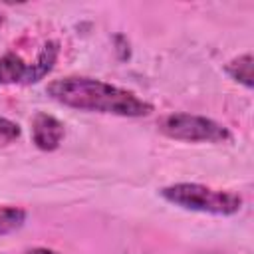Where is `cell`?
Masks as SVG:
<instances>
[{
	"mask_svg": "<svg viewBox=\"0 0 254 254\" xmlns=\"http://www.w3.org/2000/svg\"><path fill=\"white\" fill-rule=\"evenodd\" d=\"M64 137H65V125L58 117L46 111H38L32 117V143L40 151L52 153L60 149Z\"/></svg>",
	"mask_w": 254,
	"mask_h": 254,
	"instance_id": "277c9868",
	"label": "cell"
},
{
	"mask_svg": "<svg viewBox=\"0 0 254 254\" xmlns=\"http://www.w3.org/2000/svg\"><path fill=\"white\" fill-rule=\"evenodd\" d=\"M60 58V42L58 40H48L40 52L36 54V60L30 64V77H28V85L38 83L40 79H44L54 67L56 62Z\"/></svg>",
	"mask_w": 254,
	"mask_h": 254,
	"instance_id": "8992f818",
	"label": "cell"
},
{
	"mask_svg": "<svg viewBox=\"0 0 254 254\" xmlns=\"http://www.w3.org/2000/svg\"><path fill=\"white\" fill-rule=\"evenodd\" d=\"M159 131L175 141L185 143H226L232 133L226 125L194 113H169L159 119Z\"/></svg>",
	"mask_w": 254,
	"mask_h": 254,
	"instance_id": "3957f363",
	"label": "cell"
},
{
	"mask_svg": "<svg viewBox=\"0 0 254 254\" xmlns=\"http://www.w3.org/2000/svg\"><path fill=\"white\" fill-rule=\"evenodd\" d=\"M22 135V129L16 121L8 119V117H2L0 115V149L2 147H8L12 143H16Z\"/></svg>",
	"mask_w": 254,
	"mask_h": 254,
	"instance_id": "9c48e42d",
	"label": "cell"
},
{
	"mask_svg": "<svg viewBox=\"0 0 254 254\" xmlns=\"http://www.w3.org/2000/svg\"><path fill=\"white\" fill-rule=\"evenodd\" d=\"M159 194L185 210L214 214V216H232L242 208V196L232 190L212 189L200 183H175L159 190Z\"/></svg>",
	"mask_w": 254,
	"mask_h": 254,
	"instance_id": "7a4b0ae2",
	"label": "cell"
},
{
	"mask_svg": "<svg viewBox=\"0 0 254 254\" xmlns=\"http://www.w3.org/2000/svg\"><path fill=\"white\" fill-rule=\"evenodd\" d=\"M224 71H226V75L230 79L238 81L246 89H252L254 87V79H252V54L250 52H246V54L230 60L224 65Z\"/></svg>",
	"mask_w": 254,
	"mask_h": 254,
	"instance_id": "52a82bcc",
	"label": "cell"
},
{
	"mask_svg": "<svg viewBox=\"0 0 254 254\" xmlns=\"http://www.w3.org/2000/svg\"><path fill=\"white\" fill-rule=\"evenodd\" d=\"M24 254H60L58 250H54V248H46V246H36V248H30V250H26Z\"/></svg>",
	"mask_w": 254,
	"mask_h": 254,
	"instance_id": "30bf717a",
	"label": "cell"
},
{
	"mask_svg": "<svg viewBox=\"0 0 254 254\" xmlns=\"http://www.w3.org/2000/svg\"><path fill=\"white\" fill-rule=\"evenodd\" d=\"M4 20H6V18H4V14H0V28L4 26Z\"/></svg>",
	"mask_w": 254,
	"mask_h": 254,
	"instance_id": "8fae6325",
	"label": "cell"
},
{
	"mask_svg": "<svg viewBox=\"0 0 254 254\" xmlns=\"http://www.w3.org/2000/svg\"><path fill=\"white\" fill-rule=\"evenodd\" d=\"M46 93L64 107L87 113H105L117 117H147L153 103L139 97L135 91L107 83L95 77L67 75L48 83Z\"/></svg>",
	"mask_w": 254,
	"mask_h": 254,
	"instance_id": "6da1fadb",
	"label": "cell"
},
{
	"mask_svg": "<svg viewBox=\"0 0 254 254\" xmlns=\"http://www.w3.org/2000/svg\"><path fill=\"white\" fill-rule=\"evenodd\" d=\"M28 212L20 206H0V236L16 232L24 226Z\"/></svg>",
	"mask_w": 254,
	"mask_h": 254,
	"instance_id": "ba28073f",
	"label": "cell"
},
{
	"mask_svg": "<svg viewBox=\"0 0 254 254\" xmlns=\"http://www.w3.org/2000/svg\"><path fill=\"white\" fill-rule=\"evenodd\" d=\"M30 64L16 52H6L0 56V83L2 85H28Z\"/></svg>",
	"mask_w": 254,
	"mask_h": 254,
	"instance_id": "5b68a950",
	"label": "cell"
}]
</instances>
